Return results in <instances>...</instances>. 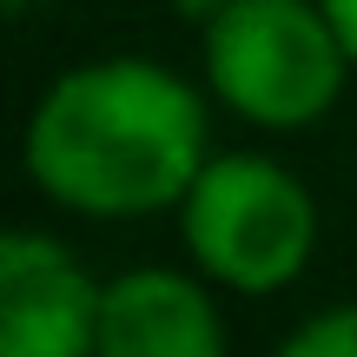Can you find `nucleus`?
<instances>
[{
	"instance_id": "6e6552de",
	"label": "nucleus",
	"mask_w": 357,
	"mask_h": 357,
	"mask_svg": "<svg viewBox=\"0 0 357 357\" xmlns=\"http://www.w3.org/2000/svg\"><path fill=\"white\" fill-rule=\"evenodd\" d=\"M218 7H225V0H185V13H199V26H205V20H212V13H218Z\"/></svg>"
},
{
	"instance_id": "39448f33",
	"label": "nucleus",
	"mask_w": 357,
	"mask_h": 357,
	"mask_svg": "<svg viewBox=\"0 0 357 357\" xmlns=\"http://www.w3.org/2000/svg\"><path fill=\"white\" fill-rule=\"evenodd\" d=\"M100 357H225V311L199 271L132 265L106 278Z\"/></svg>"
},
{
	"instance_id": "20e7f679",
	"label": "nucleus",
	"mask_w": 357,
	"mask_h": 357,
	"mask_svg": "<svg viewBox=\"0 0 357 357\" xmlns=\"http://www.w3.org/2000/svg\"><path fill=\"white\" fill-rule=\"evenodd\" d=\"M106 284L53 231L0 238V357H100Z\"/></svg>"
},
{
	"instance_id": "1a4fd4ad",
	"label": "nucleus",
	"mask_w": 357,
	"mask_h": 357,
	"mask_svg": "<svg viewBox=\"0 0 357 357\" xmlns=\"http://www.w3.org/2000/svg\"><path fill=\"white\" fill-rule=\"evenodd\" d=\"M26 7H33V0H7V13H26Z\"/></svg>"
},
{
	"instance_id": "f257e3e1",
	"label": "nucleus",
	"mask_w": 357,
	"mask_h": 357,
	"mask_svg": "<svg viewBox=\"0 0 357 357\" xmlns=\"http://www.w3.org/2000/svg\"><path fill=\"white\" fill-rule=\"evenodd\" d=\"M40 199L79 218H153L185 205L192 178L212 166V113L172 66L113 53L66 66L26 113L20 139Z\"/></svg>"
},
{
	"instance_id": "423d86ee",
	"label": "nucleus",
	"mask_w": 357,
	"mask_h": 357,
	"mask_svg": "<svg viewBox=\"0 0 357 357\" xmlns=\"http://www.w3.org/2000/svg\"><path fill=\"white\" fill-rule=\"evenodd\" d=\"M278 357H357V305H331L318 318H305L278 344Z\"/></svg>"
},
{
	"instance_id": "0eeeda50",
	"label": "nucleus",
	"mask_w": 357,
	"mask_h": 357,
	"mask_svg": "<svg viewBox=\"0 0 357 357\" xmlns=\"http://www.w3.org/2000/svg\"><path fill=\"white\" fill-rule=\"evenodd\" d=\"M324 7V20L337 26V40H344V60H351V73H357V0H318Z\"/></svg>"
},
{
	"instance_id": "7ed1b4c3",
	"label": "nucleus",
	"mask_w": 357,
	"mask_h": 357,
	"mask_svg": "<svg viewBox=\"0 0 357 357\" xmlns=\"http://www.w3.org/2000/svg\"><path fill=\"white\" fill-rule=\"evenodd\" d=\"M205 86L258 132H305L351 79L344 40L318 0H225L199 26Z\"/></svg>"
},
{
	"instance_id": "f03ea898",
	"label": "nucleus",
	"mask_w": 357,
	"mask_h": 357,
	"mask_svg": "<svg viewBox=\"0 0 357 357\" xmlns=\"http://www.w3.org/2000/svg\"><path fill=\"white\" fill-rule=\"evenodd\" d=\"M178 238L212 291L278 298L318 258V199L265 153H212L178 205Z\"/></svg>"
}]
</instances>
